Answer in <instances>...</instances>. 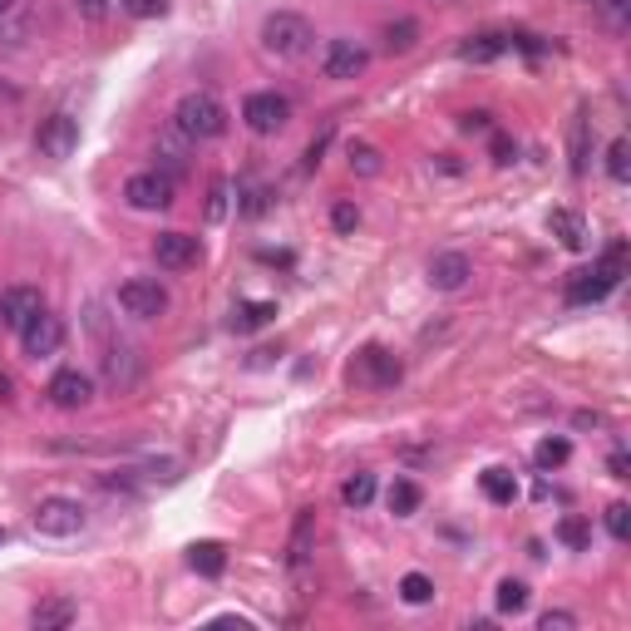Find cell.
<instances>
[{"instance_id":"1","label":"cell","mask_w":631,"mask_h":631,"mask_svg":"<svg viewBox=\"0 0 631 631\" xmlns=\"http://www.w3.org/2000/svg\"><path fill=\"white\" fill-rule=\"evenodd\" d=\"M622 272H627V243L617 237V243L607 247L592 267H582V272H572V277H568V306L607 302V296L617 292V282H622Z\"/></svg>"},{"instance_id":"2","label":"cell","mask_w":631,"mask_h":631,"mask_svg":"<svg viewBox=\"0 0 631 631\" xmlns=\"http://www.w3.org/2000/svg\"><path fill=\"white\" fill-rule=\"evenodd\" d=\"M174 129L193 144H208V139H223L227 134V109L217 95H183L178 109H174Z\"/></svg>"},{"instance_id":"3","label":"cell","mask_w":631,"mask_h":631,"mask_svg":"<svg viewBox=\"0 0 631 631\" xmlns=\"http://www.w3.org/2000/svg\"><path fill=\"white\" fill-rule=\"evenodd\" d=\"M312 45H316L312 20L296 16V10H277V16L262 20V50L277 55V60H302Z\"/></svg>"},{"instance_id":"4","label":"cell","mask_w":631,"mask_h":631,"mask_svg":"<svg viewBox=\"0 0 631 631\" xmlns=\"http://www.w3.org/2000/svg\"><path fill=\"white\" fill-rule=\"evenodd\" d=\"M178 198V183L174 174H164V168H148V174H134L124 183V203H129L134 213H168Z\"/></svg>"},{"instance_id":"5","label":"cell","mask_w":631,"mask_h":631,"mask_svg":"<svg viewBox=\"0 0 631 631\" xmlns=\"http://www.w3.org/2000/svg\"><path fill=\"white\" fill-rule=\"evenodd\" d=\"M400 375H405V365H400V355L385 351V346H361L351 361V381L361 390H395Z\"/></svg>"},{"instance_id":"6","label":"cell","mask_w":631,"mask_h":631,"mask_svg":"<svg viewBox=\"0 0 631 631\" xmlns=\"http://www.w3.org/2000/svg\"><path fill=\"white\" fill-rule=\"evenodd\" d=\"M85 523H89V513L79 499L50 493V499L36 503V533L40 538H75V533H85Z\"/></svg>"},{"instance_id":"7","label":"cell","mask_w":631,"mask_h":631,"mask_svg":"<svg viewBox=\"0 0 631 631\" xmlns=\"http://www.w3.org/2000/svg\"><path fill=\"white\" fill-rule=\"evenodd\" d=\"M243 124L252 134H282L292 124V99L277 95V89H262V95L243 99Z\"/></svg>"},{"instance_id":"8","label":"cell","mask_w":631,"mask_h":631,"mask_svg":"<svg viewBox=\"0 0 631 631\" xmlns=\"http://www.w3.org/2000/svg\"><path fill=\"white\" fill-rule=\"evenodd\" d=\"M119 312L134 316V321H158L168 312V292L154 277H134V282L119 286Z\"/></svg>"},{"instance_id":"9","label":"cell","mask_w":631,"mask_h":631,"mask_svg":"<svg viewBox=\"0 0 631 631\" xmlns=\"http://www.w3.org/2000/svg\"><path fill=\"white\" fill-rule=\"evenodd\" d=\"M365 65H371V55H365V45L355 40H326V50H321V75L326 79H355L365 75Z\"/></svg>"},{"instance_id":"10","label":"cell","mask_w":631,"mask_h":631,"mask_svg":"<svg viewBox=\"0 0 631 631\" xmlns=\"http://www.w3.org/2000/svg\"><path fill=\"white\" fill-rule=\"evenodd\" d=\"M36 148L45 158H55V164H65V158L79 148V119H70V114H50L36 134Z\"/></svg>"},{"instance_id":"11","label":"cell","mask_w":631,"mask_h":631,"mask_svg":"<svg viewBox=\"0 0 631 631\" xmlns=\"http://www.w3.org/2000/svg\"><path fill=\"white\" fill-rule=\"evenodd\" d=\"M154 262L164 272H188L203 262V247H198V237H188V233H158L154 237Z\"/></svg>"},{"instance_id":"12","label":"cell","mask_w":631,"mask_h":631,"mask_svg":"<svg viewBox=\"0 0 631 631\" xmlns=\"http://www.w3.org/2000/svg\"><path fill=\"white\" fill-rule=\"evenodd\" d=\"M40 312H45V296L36 286H10V292H0V326L26 331Z\"/></svg>"},{"instance_id":"13","label":"cell","mask_w":631,"mask_h":631,"mask_svg":"<svg viewBox=\"0 0 631 631\" xmlns=\"http://www.w3.org/2000/svg\"><path fill=\"white\" fill-rule=\"evenodd\" d=\"M45 395H50L55 410H85L89 400H95V381H89L85 371H60L45 385Z\"/></svg>"},{"instance_id":"14","label":"cell","mask_w":631,"mask_h":631,"mask_svg":"<svg viewBox=\"0 0 631 631\" xmlns=\"http://www.w3.org/2000/svg\"><path fill=\"white\" fill-rule=\"evenodd\" d=\"M20 346H26V355H36V361L55 355V351L65 346V321H60V316H50V312H40L26 331H20Z\"/></svg>"},{"instance_id":"15","label":"cell","mask_w":631,"mask_h":631,"mask_svg":"<svg viewBox=\"0 0 631 631\" xmlns=\"http://www.w3.org/2000/svg\"><path fill=\"white\" fill-rule=\"evenodd\" d=\"M469 277H474V267H469L464 252H440V257L430 262V286L434 292H464Z\"/></svg>"},{"instance_id":"16","label":"cell","mask_w":631,"mask_h":631,"mask_svg":"<svg viewBox=\"0 0 631 631\" xmlns=\"http://www.w3.org/2000/svg\"><path fill=\"white\" fill-rule=\"evenodd\" d=\"M548 227H553V237H558V243L568 247V252H582V247H588V223H582V217L572 213V208H553V213H548Z\"/></svg>"},{"instance_id":"17","label":"cell","mask_w":631,"mask_h":631,"mask_svg":"<svg viewBox=\"0 0 631 631\" xmlns=\"http://www.w3.org/2000/svg\"><path fill=\"white\" fill-rule=\"evenodd\" d=\"M75 622V602H65V597H45L36 602V612H30V627L36 631H65Z\"/></svg>"},{"instance_id":"18","label":"cell","mask_w":631,"mask_h":631,"mask_svg":"<svg viewBox=\"0 0 631 631\" xmlns=\"http://www.w3.org/2000/svg\"><path fill=\"white\" fill-rule=\"evenodd\" d=\"M385 503H390V513H395V519H415L420 503H424V493H420L415 479H395L390 493H385Z\"/></svg>"},{"instance_id":"19","label":"cell","mask_w":631,"mask_h":631,"mask_svg":"<svg viewBox=\"0 0 631 631\" xmlns=\"http://www.w3.org/2000/svg\"><path fill=\"white\" fill-rule=\"evenodd\" d=\"M188 562H193V572H203V578H223V568H227V548L223 543H193L188 548Z\"/></svg>"},{"instance_id":"20","label":"cell","mask_w":631,"mask_h":631,"mask_svg":"<svg viewBox=\"0 0 631 631\" xmlns=\"http://www.w3.org/2000/svg\"><path fill=\"white\" fill-rule=\"evenodd\" d=\"M503 50H509V36H474V40L459 45V60L484 65V60H499Z\"/></svg>"},{"instance_id":"21","label":"cell","mask_w":631,"mask_h":631,"mask_svg":"<svg viewBox=\"0 0 631 631\" xmlns=\"http://www.w3.org/2000/svg\"><path fill=\"white\" fill-rule=\"evenodd\" d=\"M105 381H109L114 390H129L134 381H139V365H134L129 351H109V355H105Z\"/></svg>"},{"instance_id":"22","label":"cell","mask_w":631,"mask_h":631,"mask_svg":"<svg viewBox=\"0 0 631 631\" xmlns=\"http://www.w3.org/2000/svg\"><path fill=\"white\" fill-rule=\"evenodd\" d=\"M272 316H277V302H243V306L233 312V331H243V336H247V331H262V326H267Z\"/></svg>"},{"instance_id":"23","label":"cell","mask_w":631,"mask_h":631,"mask_svg":"<svg viewBox=\"0 0 631 631\" xmlns=\"http://www.w3.org/2000/svg\"><path fill=\"white\" fill-rule=\"evenodd\" d=\"M484 493H489V503H513L519 499V479L509 469H484Z\"/></svg>"},{"instance_id":"24","label":"cell","mask_w":631,"mask_h":631,"mask_svg":"<svg viewBox=\"0 0 631 631\" xmlns=\"http://www.w3.org/2000/svg\"><path fill=\"white\" fill-rule=\"evenodd\" d=\"M533 459H538V469H562L572 459V444L562 440V434H548V440L533 450Z\"/></svg>"},{"instance_id":"25","label":"cell","mask_w":631,"mask_h":631,"mask_svg":"<svg viewBox=\"0 0 631 631\" xmlns=\"http://www.w3.org/2000/svg\"><path fill=\"white\" fill-rule=\"evenodd\" d=\"M415 40H420V26H415V20H395V26H385V50H390V55L415 50Z\"/></svg>"},{"instance_id":"26","label":"cell","mask_w":631,"mask_h":631,"mask_svg":"<svg viewBox=\"0 0 631 631\" xmlns=\"http://www.w3.org/2000/svg\"><path fill=\"white\" fill-rule=\"evenodd\" d=\"M528 597H533V592H528V582L503 578V582H499V612H513V617H519L523 607H528Z\"/></svg>"},{"instance_id":"27","label":"cell","mask_w":631,"mask_h":631,"mask_svg":"<svg viewBox=\"0 0 631 631\" xmlns=\"http://www.w3.org/2000/svg\"><path fill=\"white\" fill-rule=\"evenodd\" d=\"M341 499H346L351 509H365V503L375 499V474H351L346 489H341Z\"/></svg>"},{"instance_id":"28","label":"cell","mask_w":631,"mask_h":631,"mask_svg":"<svg viewBox=\"0 0 631 631\" xmlns=\"http://www.w3.org/2000/svg\"><path fill=\"white\" fill-rule=\"evenodd\" d=\"M607 174H612V183L631 178V144L627 139H612V148H607Z\"/></svg>"},{"instance_id":"29","label":"cell","mask_w":631,"mask_h":631,"mask_svg":"<svg viewBox=\"0 0 631 631\" xmlns=\"http://www.w3.org/2000/svg\"><path fill=\"white\" fill-rule=\"evenodd\" d=\"M400 597H405L410 607H424L434 597V582L424 578V572H405V582H400Z\"/></svg>"},{"instance_id":"30","label":"cell","mask_w":631,"mask_h":631,"mask_svg":"<svg viewBox=\"0 0 631 631\" xmlns=\"http://www.w3.org/2000/svg\"><path fill=\"white\" fill-rule=\"evenodd\" d=\"M572 174H588V114L572 119Z\"/></svg>"},{"instance_id":"31","label":"cell","mask_w":631,"mask_h":631,"mask_svg":"<svg viewBox=\"0 0 631 631\" xmlns=\"http://www.w3.org/2000/svg\"><path fill=\"white\" fill-rule=\"evenodd\" d=\"M351 168L355 174H365V178H375L381 174V154H375L371 144H351Z\"/></svg>"},{"instance_id":"32","label":"cell","mask_w":631,"mask_h":631,"mask_svg":"<svg viewBox=\"0 0 631 631\" xmlns=\"http://www.w3.org/2000/svg\"><path fill=\"white\" fill-rule=\"evenodd\" d=\"M602 523H607V533H612L617 543H627V538H631V509H627V503H612Z\"/></svg>"},{"instance_id":"33","label":"cell","mask_w":631,"mask_h":631,"mask_svg":"<svg viewBox=\"0 0 631 631\" xmlns=\"http://www.w3.org/2000/svg\"><path fill=\"white\" fill-rule=\"evenodd\" d=\"M306 548H312V513L296 519V538H292V562H306Z\"/></svg>"},{"instance_id":"34","label":"cell","mask_w":631,"mask_h":631,"mask_svg":"<svg viewBox=\"0 0 631 631\" xmlns=\"http://www.w3.org/2000/svg\"><path fill=\"white\" fill-rule=\"evenodd\" d=\"M558 538L568 548H588V523H582V519H562L558 523Z\"/></svg>"},{"instance_id":"35","label":"cell","mask_w":631,"mask_h":631,"mask_svg":"<svg viewBox=\"0 0 631 631\" xmlns=\"http://www.w3.org/2000/svg\"><path fill=\"white\" fill-rule=\"evenodd\" d=\"M124 10H129L134 20H154V16H164L168 10V0H119Z\"/></svg>"},{"instance_id":"36","label":"cell","mask_w":631,"mask_h":631,"mask_svg":"<svg viewBox=\"0 0 631 631\" xmlns=\"http://www.w3.org/2000/svg\"><path fill=\"white\" fill-rule=\"evenodd\" d=\"M227 198H233V188H227V183H213V193H208V217L213 223H223L227 217Z\"/></svg>"},{"instance_id":"37","label":"cell","mask_w":631,"mask_h":631,"mask_svg":"<svg viewBox=\"0 0 631 631\" xmlns=\"http://www.w3.org/2000/svg\"><path fill=\"white\" fill-rule=\"evenodd\" d=\"M178 474H183L178 459H154V464H148V479H158V484H174Z\"/></svg>"},{"instance_id":"38","label":"cell","mask_w":631,"mask_h":631,"mask_svg":"<svg viewBox=\"0 0 631 631\" xmlns=\"http://www.w3.org/2000/svg\"><path fill=\"white\" fill-rule=\"evenodd\" d=\"M331 223H336V233H355V227H361V213H355L351 203H336V213H331Z\"/></svg>"},{"instance_id":"39","label":"cell","mask_w":631,"mask_h":631,"mask_svg":"<svg viewBox=\"0 0 631 631\" xmlns=\"http://www.w3.org/2000/svg\"><path fill=\"white\" fill-rule=\"evenodd\" d=\"M267 208H272V193H267V188H252L247 203H243V213H247V217H262Z\"/></svg>"},{"instance_id":"40","label":"cell","mask_w":631,"mask_h":631,"mask_svg":"<svg viewBox=\"0 0 631 631\" xmlns=\"http://www.w3.org/2000/svg\"><path fill=\"white\" fill-rule=\"evenodd\" d=\"M538 627H543V631H572V627H578V617H572V612H543V622H538Z\"/></svg>"},{"instance_id":"41","label":"cell","mask_w":631,"mask_h":631,"mask_svg":"<svg viewBox=\"0 0 631 631\" xmlns=\"http://www.w3.org/2000/svg\"><path fill=\"white\" fill-rule=\"evenodd\" d=\"M331 148V129L321 134V139H312V148H306V174H312V168H321V154H326Z\"/></svg>"},{"instance_id":"42","label":"cell","mask_w":631,"mask_h":631,"mask_svg":"<svg viewBox=\"0 0 631 631\" xmlns=\"http://www.w3.org/2000/svg\"><path fill=\"white\" fill-rule=\"evenodd\" d=\"M75 6H79V16L85 20H105L109 16V0H75Z\"/></svg>"},{"instance_id":"43","label":"cell","mask_w":631,"mask_h":631,"mask_svg":"<svg viewBox=\"0 0 631 631\" xmlns=\"http://www.w3.org/2000/svg\"><path fill=\"white\" fill-rule=\"evenodd\" d=\"M607 469H612V479H631V459H627L622 450L612 454V464H607Z\"/></svg>"},{"instance_id":"44","label":"cell","mask_w":631,"mask_h":631,"mask_svg":"<svg viewBox=\"0 0 631 631\" xmlns=\"http://www.w3.org/2000/svg\"><path fill=\"white\" fill-rule=\"evenodd\" d=\"M509 158H513V144L499 134V139H493V164H509Z\"/></svg>"},{"instance_id":"45","label":"cell","mask_w":631,"mask_h":631,"mask_svg":"<svg viewBox=\"0 0 631 631\" xmlns=\"http://www.w3.org/2000/svg\"><path fill=\"white\" fill-rule=\"evenodd\" d=\"M464 129L474 134V129H489V114H464Z\"/></svg>"},{"instance_id":"46","label":"cell","mask_w":631,"mask_h":631,"mask_svg":"<svg viewBox=\"0 0 631 631\" xmlns=\"http://www.w3.org/2000/svg\"><path fill=\"white\" fill-rule=\"evenodd\" d=\"M10 390H16V385H10V375L0 371V400H16V395H10Z\"/></svg>"},{"instance_id":"47","label":"cell","mask_w":631,"mask_h":631,"mask_svg":"<svg viewBox=\"0 0 631 631\" xmlns=\"http://www.w3.org/2000/svg\"><path fill=\"white\" fill-rule=\"evenodd\" d=\"M10 6H16V0H0V16H6V10H10Z\"/></svg>"},{"instance_id":"48","label":"cell","mask_w":631,"mask_h":631,"mask_svg":"<svg viewBox=\"0 0 631 631\" xmlns=\"http://www.w3.org/2000/svg\"><path fill=\"white\" fill-rule=\"evenodd\" d=\"M0 538H6V533H0Z\"/></svg>"}]
</instances>
